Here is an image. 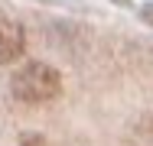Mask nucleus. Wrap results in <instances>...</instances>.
I'll return each instance as SVG.
<instances>
[{"instance_id":"nucleus-1","label":"nucleus","mask_w":153,"mask_h":146,"mask_svg":"<svg viewBox=\"0 0 153 146\" xmlns=\"http://www.w3.org/2000/svg\"><path fill=\"white\" fill-rule=\"evenodd\" d=\"M10 91L16 101H26V104H46L52 97L62 94V75L46 65V62H26L13 72L10 78Z\"/></svg>"},{"instance_id":"nucleus-2","label":"nucleus","mask_w":153,"mask_h":146,"mask_svg":"<svg viewBox=\"0 0 153 146\" xmlns=\"http://www.w3.org/2000/svg\"><path fill=\"white\" fill-rule=\"evenodd\" d=\"M26 49V32L13 20H0V65H10L23 55Z\"/></svg>"},{"instance_id":"nucleus-3","label":"nucleus","mask_w":153,"mask_h":146,"mask_svg":"<svg viewBox=\"0 0 153 146\" xmlns=\"http://www.w3.org/2000/svg\"><path fill=\"white\" fill-rule=\"evenodd\" d=\"M23 146H42V140L39 136H30V140H23Z\"/></svg>"}]
</instances>
